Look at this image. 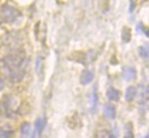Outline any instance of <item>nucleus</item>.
Masks as SVG:
<instances>
[{
    "label": "nucleus",
    "instance_id": "obj_1",
    "mask_svg": "<svg viewBox=\"0 0 149 138\" xmlns=\"http://www.w3.org/2000/svg\"><path fill=\"white\" fill-rule=\"evenodd\" d=\"M27 57L23 48H17L2 57L0 67L5 76L14 83L20 82L26 72Z\"/></svg>",
    "mask_w": 149,
    "mask_h": 138
},
{
    "label": "nucleus",
    "instance_id": "obj_2",
    "mask_svg": "<svg viewBox=\"0 0 149 138\" xmlns=\"http://www.w3.org/2000/svg\"><path fill=\"white\" fill-rule=\"evenodd\" d=\"M19 16H20V12H19L18 10L16 9V8H14V7H11V6H8V5L3 6L0 9V19L3 23L10 24V23L15 21Z\"/></svg>",
    "mask_w": 149,
    "mask_h": 138
},
{
    "label": "nucleus",
    "instance_id": "obj_3",
    "mask_svg": "<svg viewBox=\"0 0 149 138\" xmlns=\"http://www.w3.org/2000/svg\"><path fill=\"white\" fill-rule=\"evenodd\" d=\"M89 110L91 113L96 115L98 110V93H97V85L94 87V90L91 95V100H89Z\"/></svg>",
    "mask_w": 149,
    "mask_h": 138
},
{
    "label": "nucleus",
    "instance_id": "obj_4",
    "mask_svg": "<svg viewBox=\"0 0 149 138\" xmlns=\"http://www.w3.org/2000/svg\"><path fill=\"white\" fill-rule=\"evenodd\" d=\"M122 76L125 81H132L137 78V70L132 66H127L122 71Z\"/></svg>",
    "mask_w": 149,
    "mask_h": 138
},
{
    "label": "nucleus",
    "instance_id": "obj_5",
    "mask_svg": "<svg viewBox=\"0 0 149 138\" xmlns=\"http://www.w3.org/2000/svg\"><path fill=\"white\" fill-rule=\"evenodd\" d=\"M94 79V72L91 71V70H85L83 71V73L80 75V83L83 85H86V84H89V83L93 81Z\"/></svg>",
    "mask_w": 149,
    "mask_h": 138
},
{
    "label": "nucleus",
    "instance_id": "obj_6",
    "mask_svg": "<svg viewBox=\"0 0 149 138\" xmlns=\"http://www.w3.org/2000/svg\"><path fill=\"white\" fill-rule=\"evenodd\" d=\"M104 115H105V117L106 118H109V119H115V117H116V110H115V107L111 104V103H107V104H105L104 106Z\"/></svg>",
    "mask_w": 149,
    "mask_h": 138
},
{
    "label": "nucleus",
    "instance_id": "obj_7",
    "mask_svg": "<svg viewBox=\"0 0 149 138\" xmlns=\"http://www.w3.org/2000/svg\"><path fill=\"white\" fill-rule=\"evenodd\" d=\"M106 97L110 101H119L121 98V92L115 88H110L106 92Z\"/></svg>",
    "mask_w": 149,
    "mask_h": 138
},
{
    "label": "nucleus",
    "instance_id": "obj_8",
    "mask_svg": "<svg viewBox=\"0 0 149 138\" xmlns=\"http://www.w3.org/2000/svg\"><path fill=\"white\" fill-rule=\"evenodd\" d=\"M45 125H47V120L45 118H38V119L35 121V130H34V134H35V136H40L41 135V133L43 131V129L45 127Z\"/></svg>",
    "mask_w": 149,
    "mask_h": 138
},
{
    "label": "nucleus",
    "instance_id": "obj_9",
    "mask_svg": "<svg viewBox=\"0 0 149 138\" xmlns=\"http://www.w3.org/2000/svg\"><path fill=\"white\" fill-rule=\"evenodd\" d=\"M136 95H137V89H136V87H129L128 89H127V91H125V100L128 102H131L133 101V99L136 98Z\"/></svg>",
    "mask_w": 149,
    "mask_h": 138
},
{
    "label": "nucleus",
    "instance_id": "obj_10",
    "mask_svg": "<svg viewBox=\"0 0 149 138\" xmlns=\"http://www.w3.org/2000/svg\"><path fill=\"white\" fill-rule=\"evenodd\" d=\"M44 60L41 55L37 56L36 58V66H35V71H36L37 76H42L43 74V69H44Z\"/></svg>",
    "mask_w": 149,
    "mask_h": 138
},
{
    "label": "nucleus",
    "instance_id": "obj_11",
    "mask_svg": "<svg viewBox=\"0 0 149 138\" xmlns=\"http://www.w3.org/2000/svg\"><path fill=\"white\" fill-rule=\"evenodd\" d=\"M31 131H32V128H31V124H29V122H24V124L20 126V135H22L23 138L29 137Z\"/></svg>",
    "mask_w": 149,
    "mask_h": 138
},
{
    "label": "nucleus",
    "instance_id": "obj_12",
    "mask_svg": "<svg viewBox=\"0 0 149 138\" xmlns=\"http://www.w3.org/2000/svg\"><path fill=\"white\" fill-rule=\"evenodd\" d=\"M131 37H132V34H131V29L127 26L122 28L121 30V38L124 43H129L131 41Z\"/></svg>",
    "mask_w": 149,
    "mask_h": 138
},
{
    "label": "nucleus",
    "instance_id": "obj_13",
    "mask_svg": "<svg viewBox=\"0 0 149 138\" xmlns=\"http://www.w3.org/2000/svg\"><path fill=\"white\" fill-rule=\"evenodd\" d=\"M124 138H134V133H133V125L132 122H127L124 126Z\"/></svg>",
    "mask_w": 149,
    "mask_h": 138
},
{
    "label": "nucleus",
    "instance_id": "obj_14",
    "mask_svg": "<svg viewBox=\"0 0 149 138\" xmlns=\"http://www.w3.org/2000/svg\"><path fill=\"white\" fill-rule=\"evenodd\" d=\"M14 130L9 127H0V138H13Z\"/></svg>",
    "mask_w": 149,
    "mask_h": 138
},
{
    "label": "nucleus",
    "instance_id": "obj_15",
    "mask_svg": "<svg viewBox=\"0 0 149 138\" xmlns=\"http://www.w3.org/2000/svg\"><path fill=\"white\" fill-rule=\"evenodd\" d=\"M139 54L143 60L149 61V45H143L139 47Z\"/></svg>",
    "mask_w": 149,
    "mask_h": 138
},
{
    "label": "nucleus",
    "instance_id": "obj_16",
    "mask_svg": "<svg viewBox=\"0 0 149 138\" xmlns=\"http://www.w3.org/2000/svg\"><path fill=\"white\" fill-rule=\"evenodd\" d=\"M107 136H109L107 131H106L105 129H102V130L97 131V134H96L95 138H107Z\"/></svg>",
    "mask_w": 149,
    "mask_h": 138
},
{
    "label": "nucleus",
    "instance_id": "obj_17",
    "mask_svg": "<svg viewBox=\"0 0 149 138\" xmlns=\"http://www.w3.org/2000/svg\"><path fill=\"white\" fill-rule=\"evenodd\" d=\"M142 98H143V100H145V101H149V84L145 88V90H143Z\"/></svg>",
    "mask_w": 149,
    "mask_h": 138
},
{
    "label": "nucleus",
    "instance_id": "obj_18",
    "mask_svg": "<svg viewBox=\"0 0 149 138\" xmlns=\"http://www.w3.org/2000/svg\"><path fill=\"white\" fill-rule=\"evenodd\" d=\"M107 138H118V133H116V129L115 127L113 128V130H111L110 133H109V136Z\"/></svg>",
    "mask_w": 149,
    "mask_h": 138
},
{
    "label": "nucleus",
    "instance_id": "obj_19",
    "mask_svg": "<svg viewBox=\"0 0 149 138\" xmlns=\"http://www.w3.org/2000/svg\"><path fill=\"white\" fill-rule=\"evenodd\" d=\"M134 7H136V2H134V1H130V8H129V12H130V14L133 12Z\"/></svg>",
    "mask_w": 149,
    "mask_h": 138
},
{
    "label": "nucleus",
    "instance_id": "obj_20",
    "mask_svg": "<svg viewBox=\"0 0 149 138\" xmlns=\"http://www.w3.org/2000/svg\"><path fill=\"white\" fill-rule=\"evenodd\" d=\"M141 30H142V32L145 33V35L149 38V28H143V27H142V29H141Z\"/></svg>",
    "mask_w": 149,
    "mask_h": 138
},
{
    "label": "nucleus",
    "instance_id": "obj_21",
    "mask_svg": "<svg viewBox=\"0 0 149 138\" xmlns=\"http://www.w3.org/2000/svg\"><path fill=\"white\" fill-rule=\"evenodd\" d=\"M3 89V81H2V79H0V90H2Z\"/></svg>",
    "mask_w": 149,
    "mask_h": 138
},
{
    "label": "nucleus",
    "instance_id": "obj_22",
    "mask_svg": "<svg viewBox=\"0 0 149 138\" xmlns=\"http://www.w3.org/2000/svg\"><path fill=\"white\" fill-rule=\"evenodd\" d=\"M143 138H149V134H148V135H146V136H145Z\"/></svg>",
    "mask_w": 149,
    "mask_h": 138
}]
</instances>
